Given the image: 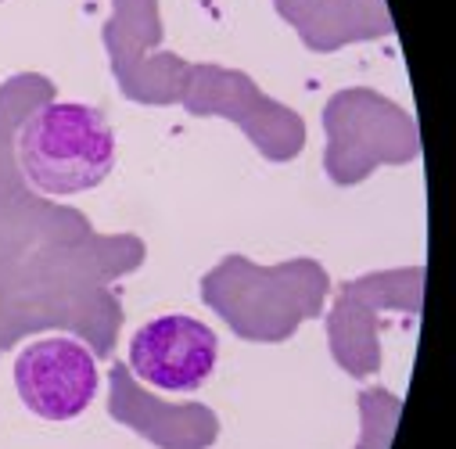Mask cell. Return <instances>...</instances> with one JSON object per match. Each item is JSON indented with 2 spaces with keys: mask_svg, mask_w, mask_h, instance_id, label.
Wrapping results in <instances>:
<instances>
[{
  "mask_svg": "<svg viewBox=\"0 0 456 449\" xmlns=\"http://www.w3.org/2000/svg\"><path fill=\"white\" fill-rule=\"evenodd\" d=\"M15 388L44 420H76L90 410L101 388V371L94 353L79 339L51 334L22 349L15 360Z\"/></svg>",
  "mask_w": 456,
  "mask_h": 449,
  "instance_id": "cell-2",
  "label": "cell"
},
{
  "mask_svg": "<svg viewBox=\"0 0 456 449\" xmlns=\"http://www.w3.org/2000/svg\"><path fill=\"white\" fill-rule=\"evenodd\" d=\"M219 363V334L187 313H162L137 327L130 367L162 392H198Z\"/></svg>",
  "mask_w": 456,
  "mask_h": 449,
  "instance_id": "cell-3",
  "label": "cell"
},
{
  "mask_svg": "<svg viewBox=\"0 0 456 449\" xmlns=\"http://www.w3.org/2000/svg\"><path fill=\"white\" fill-rule=\"evenodd\" d=\"M26 180L54 198L83 194L116 169V134L94 104L51 101L19 134Z\"/></svg>",
  "mask_w": 456,
  "mask_h": 449,
  "instance_id": "cell-1",
  "label": "cell"
}]
</instances>
